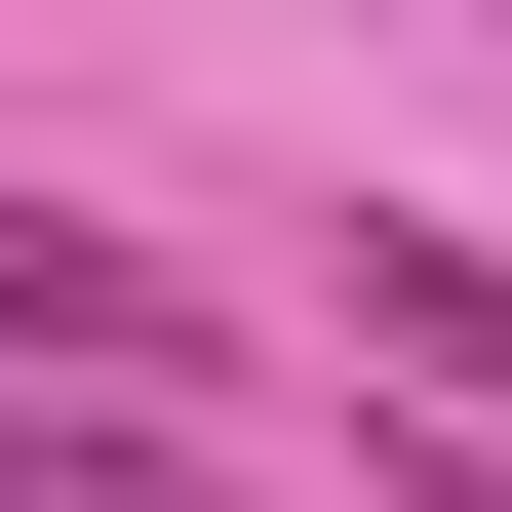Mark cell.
I'll return each mask as SVG.
<instances>
[{
  "label": "cell",
  "mask_w": 512,
  "mask_h": 512,
  "mask_svg": "<svg viewBox=\"0 0 512 512\" xmlns=\"http://www.w3.org/2000/svg\"><path fill=\"white\" fill-rule=\"evenodd\" d=\"M0 355H40V394H197V276L79 237V197H0Z\"/></svg>",
  "instance_id": "obj_1"
},
{
  "label": "cell",
  "mask_w": 512,
  "mask_h": 512,
  "mask_svg": "<svg viewBox=\"0 0 512 512\" xmlns=\"http://www.w3.org/2000/svg\"><path fill=\"white\" fill-rule=\"evenodd\" d=\"M0 512H237V473H197L158 394H40V355H0Z\"/></svg>",
  "instance_id": "obj_2"
},
{
  "label": "cell",
  "mask_w": 512,
  "mask_h": 512,
  "mask_svg": "<svg viewBox=\"0 0 512 512\" xmlns=\"http://www.w3.org/2000/svg\"><path fill=\"white\" fill-rule=\"evenodd\" d=\"M355 355H394V394H473V434H512V237H355Z\"/></svg>",
  "instance_id": "obj_3"
}]
</instances>
